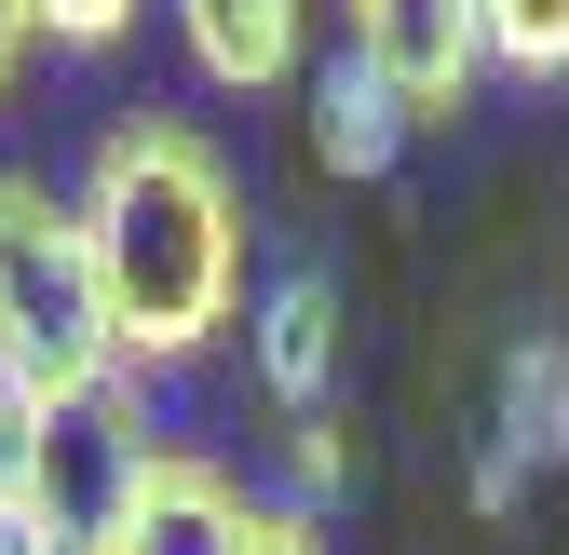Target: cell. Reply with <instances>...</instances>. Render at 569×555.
<instances>
[{"label":"cell","instance_id":"cell-5","mask_svg":"<svg viewBox=\"0 0 569 555\" xmlns=\"http://www.w3.org/2000/svg\"><path fill=\"white\" fill-rule=\"evenodd\" d=\"M542 461H569V339H516V366H502V447L475 461V515H516Z\"/></svg>","mask_w":569,"mask_h":555},{"label":"cell","instance_id":"cell-8","mask_svg":"<svg viewBox=\"0 0 569 555\" xmlns=\"http://www.w3.org/2000/svg\"><path fill=\"white\" fill-rule=\"evenodd\" d=\"M393 150H407V109L380 95V68H312V163L326 176H393Z\"/></svg>","mask_w":569,"mask_h":555},{"label":"cell","instance_id":"cell-13","mask_svg":"<svg viewBox=\"0 0 569 555\" xmlns=\"http://www.w3.org/2000/svg\"><path fill=\"white\" fill-rule=\"evenodd\" d=\"M28 54H41V28H28V0H0V95L28 82Z\"/></svg>","mask_w":569,"mask_h":555},{"label":"cell","instance_id":"cell-9","mask_svg":"<svg viewBox=\"0 0 569 555\" xmlns=\"http://www.w3.org/2000/svg\"><path fill=\"white\" fill-rule=\"evenodd\" d=\"M502 82H569V0H475Z\"/></svg>","mask_w":569,"mask_h":555},{"label":"cell","instance_id":"cell-7","mask_svg":"<svg viewBox=\"0 0 569 555\" xmlns=\"http://www.w3.org/2000/svg\"><path fill=\"white\" fill-rule=\"evenodd\" d=\"M299 14L312 0H177V41H190L203 82L271 95V82H299Z\"/></svg>","mask_w":569,"mask_h":555},{"label":"cell","instance_id":"cell-1","mask_svg":"<svg viewBox=\"0 0 569 555\" xmlns=\"http://www.w3.org/2000/svg\"><path fill=\"white\" fill-rule=\"evenodd\" d=\"M68 203H82L96 299H109V339H122L136 380L231 339V312H244V190L218 163V135H190L177 109H136V122L96 135Z\"/></svg>","mask_w":569,"mask_h":555},{"label":"cell","instance_id":"cell-12","mask_svg":"<svg viewBox=\"0 0 569 555\" xmlns=\"http://www.w3.org/2000/svg\"><path fill=\"white\" fill-rule=\"evenodd\" d=\"M244 555H326L299 502H244Z\"/></svg>","mask_w":569,"mask_h":555},{"label":"cell","instance_id":"cell-4","mask_svg":"<svg viewBox=\"0 0 569 555\" xmlns=\"http://www.w3.org/2000/svg\"><path fill=\"white\" fill-rule=\"evenodd\" d=\"M339 28H352L339 54L380 68V95L407 109V135L461 122L475 82H488V14H475V0H339Z\"/></svg>","mask_w":569,"mask_h":555},{"label":"cell","instance_id":"cell-6","mask_svg":"<svg viewBox=\"0 0 569 555\" xmlns=\"http://www.w3.org/2000/svg\"><path fill=\"white\" fill-rule=\"evenodd\" d=\"M244 353H258V380L284 393V421H312L326 380H339V285H326V271H271L258 312H244Z\"/></svg>","mask_w":569,"mask_h":555},{"label":"cell","instance_id":"cell-2","mask_svg":"<svg viewBox=\"0 0 569 555\" xmlns=\"http://www.w3.org/2000/svg\"><path fill=\"white\" fill-rule=\"evenodd\" d=\"M0 380L54 421H96V406H136V366L109 339L96 299V244H82V203L54 176L0 163Z\"/></svg>","mask_w":569,"mask_h":555},{"label":"cell","instance_id":"cell-11","mask_svg":"<svg viewBox=\"0 0 569 555\" xmlns=\"http://www.w3.org/2000/svg\"><path fill=\"white\" fill-rule=\"evenodd\" d=\"M28 28H41L54 54H109V41L136 28V0H28Z\"/></svg>","mask_w":569,"mask_h":555},{"label":"cell","instance_id":"cell-3","mask_svg":"<svg viewBox=\"0 0 569 555\" xmlns=\"http://www.w3.org/2000/svg\"><path fill=\"white\" fill-rule=\"evenodd\" d=\"M82 555H244V488L203 447H122L82 502Z\"/></svg>","mask_w":569,"mask_h":555},{"label":"cell","instance_id":"cell-10","mask_svg":"<svg viewBox=\"0 0 569 555\" xmlns=\"http://www.w3.org/2000/svg\"><path fill=\"white\" fill-rule=\"evenodd\" d=\"M284 474H299V515H326V502H352V474H367V461H352V434L312 406V421H284Z\"/></svg>","mask_w":569,"mask_h":555}]
</instances>
